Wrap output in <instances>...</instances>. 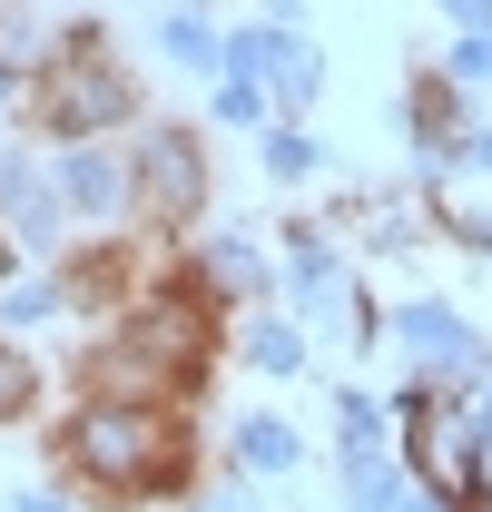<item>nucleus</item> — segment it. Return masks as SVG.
<instances>
[{
  "instance_id": "nucleus-1",
  "label": "nucleus",
  "mask_w": 492,
  "mask_h": 512,
  "mask_svg": "<svg viewBox=\"0 0 492 512\" xmlns=\"http://www.w3.org/2000/svg\"><path fill=\"white\" fill-rule=\"evenodd\" d=\"M60 453H79L99 483H148V493H168V483H178V444H168L148 414H128V404H99V414H79Z\"/></svg>"
},
{
  "instance_id": "nucleus-2",
  "label": "nucleus",
  "mask_w": 492,
  "mask_h": 512,
  "mask_svg": "<svg viewBox=\"0 0 492 512\" xmlns=\"http://www.w3.org/2000/svg\"><path fill=\"white\" fill-rule=\"evenodd\" d=\"M404 434H414V453H424L433 493H453V503L473 512V493H483V434L463 424V404L453 394H404Z\"/></svg>"
},
{
  "instance_id": "nucleus-3",
  "label": "nucleus",
  "mask_w": 492,
  "mask_h": 512,
  "mask_svg": "<svg viewBox=\"0 0 492 512\" xmlns=\"http://www.w3.org/2000/svg\"><path fill=\"white\" fill-rule=\"evenodd\" d=\"M40 119L60 128V138H99V128L128 119V79L79 40V60H60V69H50V89H40Z\"/></svg>"
},
{
  "instance_id": "nucleus-4",
  "label": "nucleus",
  "mask_w": 492,
  "mask_h": 512,
  "mask_svg": "<svg viewBox=\"0 0 492 512\" xmlns=\"http://www.w3.org/2000/svg\"><path fill=\"white\" fill-rule=\"evenodd\" d=\"M138 197H148L158 227H187V217L207 207V158H197L187 128H148V148H138Z\"/></svg>"
},
{
  "instance_id": "nucleus-5",
  "label": "nucleus",
  "mask_w": 492,
  "mask_h": 512,
  "mask_svg": "<svg viewBox=\"0 0 492 512\" xmlns=\"http://www.w3.org/2000/svg\"><path fill=\"white\" fill-rule=\"evenodd\" d=\"M128 345H138L148 365H168V375H197V365H207V306H197V286L148 296V316L128 325Z\"/></svg>"
},
{
  "instance_id": "nucleus-6",
  "label": "nucleus",
  "mask_w": 492,
  "mask_h": 512,
  "mask_svg": "<svg viewBox=\"0 0 492 512\" xmlns=\"http://www.w3.org/2000/svg\"><path fill=\"white\" fill-rule=\"evenodd\" d=\"M217 60H227V69H246V79L266 69L286 99H315V50H306V40H286V30H246V40H227Z\"/></svg>"
},
{
  "instance_id": "nucleus-7",
  "label": "nucleus",
  "mask_w": 492,
  "mask_h": 512,
  "mask_svg": "<svg viewBox=\"0 0 492 512\" xmlns=\"http://www.w3.org/2000/svg\"><path fill=\"white\" fill-rule=\"evenodd\" d=\"M394 335H404L414 355H433V365H473V335L443 316V306H404V316H394Z\"/></svg>"
},
{
  "instance_id": "nucleus-8",
  "label": "nucleus",
  "mask_w": 492,
  "mask_h": 512,
  "mask_svg": "<svg viewBox=\"0 0 492 512\" xmlns=\"http://www.w3.org/2000/svg\"><path fill=\"white\" fill-rule=\"evenodd\" d=\"M60 197L79 207V217H109V207L128 197V178L109 168V158H69V168H60Z\"/></svg>"
},
{
  "instance_id": "nucleus-9",
  "label": "nucleus",
  "mask_w": 492,
  "mask_h": 512,
  "mask_svg": "<svg viewBox=\"0 0 492 512\" xmlns=\"http://www.w3.org/2000/svg\"><path fill=\"white\" fill-rule=\"evenodd\" d=\"M0 207L20 217V237H50V227H60V217H50V188H40L20 158H0Z\"/></svg>"
},
{
  "instance_id": "nucleus-10",
  "label": "nucleus",
  "mask_w": 492,
  "mask_h": 512,
  "mask_svg": "<svg viewBox=\"0 0 492 512\" xmlns=\"http://www.w3.org/2000/svg\"><path fill=\"white\" fill-rule=\"evenodd\" d=\"M237 444H246V463H256V473H286V463H296V434H286L276 414H246Z\"/></svg>"
},
{
  "instance_id": "nucleus-11",
  "label": "nucleus",
  "mask_w": 492,
  "mask_h": 512,
  "mask_svg": "<svg viewBox=\"0 0 492 512\" xmlns=\"http://www.w3.org/2000/svg\"><path fill=\"white\" fill-rule=\"evenodd\" d=\"M207 276H217V286H237V296H266V266H256V247H237V237L207 256Z\"/></svg>"
},
{
  "instance_id": "nucleus-12",
  "label": "nucleus",
  "mask_w": 492,
  "mask_h": 512,
  "mask_svg": "<svg viewBox=\"0 0 492 512\" xmlns=\"http://www.w3.org/2000/svg\"><path fill=\"white\" fill-rule=\"evenodd\" d=\"M246 355H256L266 375H296V365H306V345H296L286 325H256V335H246Z\"/></svg>"
},
{
  "instance_id": "nucleus-13",
  "label": "nucleus",
  "mask_w": 492,
  "mask_h": 512,
  "mask_svg": "<svg viewBox=\"0 0 492 512\" xmlns=\"http://www.w3.org/2000/svg\"><path fill=\"white\" fill-rule=\"evenodd\" d=\"M30 394H40V384H30V365H20V355H0V424H10Z\"/></svg>"
},
{
  "instance_id": "nucleus-14",
  "label": "nucleus",
  "mask_w": 492,
  "mask_h": 512,
  "mask_svg": "<svg viewBox=\"0 0 492 512\" xmlns=\"http://www.w3.org/2000/svg\"><path fill=\"white\" fill-rule=\"evenodd\" d=\"M168 50H178L187 69H207V60H217V40H207V30H197V20H168Z\"/></svg>"
},
{
  "instance_id": "nucleus-15",
  "label": "nucleus",
  "mask_w": 492,
  "mask_h": 512,
  "mask_svg": "<svg viewBox=\"0 0 492 512\" xmlns=\"http://www.w3.org/2000/svg\"><path fill=\"white\" fill-rule=\"evenodd\" d=\"M266 168H276V178H296V168H315V138H276V148H266Z\"/></svg>"
},
{
  "instance_id": "nucleus-16",
  "label": "nucleus",
  "mask_w": 492,
  "mask_h": 512,
  "mask_svg": "<svg viewBox=\"0 0 492 512\" xmlns=\"http://www.w3.org/2000/svg\"><path fill=\"white\" fill-rule=\"evenodd\" d=\"M453 79H492V40H463L453 50Z\"/></svg>"
},
{
  "instance_id": "nucleus-17",
  "label": "nucleus",
  "mask_w": 492,
  "mask_h": 512,
  "mask_svg": "<svg viewBox=\"0 0 492 512\" xmlns=\"http://www.w3.org/2000/svg\"><path fill=\"white\" fill-rule=\"evenodd\" d=\"M443 10H453V20H492V0H443Z\"/></svg>"
},
{
  "instance_id": "nucleus-18",
  "label": "nucleus",
  "mask_w": 492,
  "mask_h": 512,
  "mask_svg": "<svg viewBox=\"0 0 492 512\" xmlns=\"http://www.w3.org/2000/svg\"><path fill=\"white\" fill-rule=\"evenodd\" d=\"M20 512H60V503H50V493H30V503H20Z\"/></svg>"
}]
</instances>
